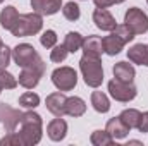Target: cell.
I'll list each match as a JSON object with an SVG mask.
<instances>
[{
  "label": "cell",
  "mask_w": 148,
  "mask_h": 146,
  "mask_svg": "<svg viewBox=\"0 0 148 146\" xmlns=\"http://www.w3.org/2000/svg\"><path fill=\"white\" fill-rule=\"evenodd\" d=\"M19 136H21L24 146H33L41 141V136H43V120H41L40 113L33 112V110L23 113Z\"/></svg>",
  "instance_id": "cell-1"
},
{
  "label": "cell",
  "mask_w": 148,
  "mask_h": 146,
  "mask_svg": "<svg viewBox=\"0 0 148 146\" xmlns=\"http://www.w3.org/2000/svg\"><path fill=\"white\" fill-rule=\"evenodd\" d=\"M79 69H81V74H83V79H84L86 86L98 88L103 83V67H102L100 57L83 55L81 60H79Z\"/></svg>",
  "instance_id": "cell-2"
},
{
  "label": "cell",
  "mask_w": 148,
  "mask_h": 146,
  "mask_svg": "<svg viewBox=\"0 0 148 146\" xmlns=\"http://www.w3.org/2000/svg\"><path fill=\"white\" fill-rule=\"evenodd\" d=\"M12 59H14V62L17 64V67H21V69H29V67H35V69H47L43 59L38 55V52L35 50V46L29 45V43H21V45H17V46L12 50Z\"/></svg>",
  "instance_id": "cell-3"
},
{
  "label": "cell",
  "mask_w": 148,
  "mask_h": 146,
  "mask_svg": "<svg viewBox=\"0 0 148 146\" xmlns=\"http://www.w3.org/2000/svg\"><path fill=\"white\" fill-rule=\"evenodd\" d=\"M43 28V19L41 14L38 12H31V14H19L16 24L12 26L10 33L14 36L21 38V36H33L41 31Z\"/></svg>",
  "instance_id": "cell-4"
},
{
  "label": "cell",
  "mask_w": 148,
  "mask_h": 146,
  "mask_svg": "<svg viewBox=\"0 0 148 146\" xmlns=\"http://www.w3.org/2000/svg\"><path fill=\"white\" fill-rule=\"evenodd\" d=\"M109 93L115 102H121V103H129L131 100L136 98L138 95V89L133 83H122L119 79H112L109 83Z\"/></svg>",
  "instance_id": "cell-5"
},
{
  "label": "cell",
  "mask_w": 148,
  "mask_h": 146,
  "mask_svg": "<svg viewBox=\"0 0 148 146\" xmlns=\"http://www.w3.org/2000/svg\"><path fill=\"white\" fill-rule=\"evenodd\" d=\"M52 83L59 91H71L77 84V74L73 67H59L52 72Z\"/></svg>",
  "instance_id": "cell-6"
},
{
  "label": "cell",
  "mask_w": 148,
  "mask_h": 146,
  "mask_svg": "<svg viewBox=\"0 0 148 146\" xmlns=\"http://www.w3.org/2000/svg\"><path fill=\"white\" fill-rule=\"evenodd\" d=\"M124 24H127L134 35H143L148 31V16L141 9L131 7L124 16Z\"/></svg>",
  "instance_id": "cell-7"
},
{
  "label": "cell",
  "mask_w": 148,
  "mask_h": 146,
  "mask_svg": "<svg viewBox=\"0 0 148 146\" xmlns=\"http://www.w3.org/2000/svg\"><path fill=\"white\" fill-rule=\"evenodd\" d=\"M21 117H23V112H19L17 108L0 102V124L5 127L7 132L16 131V127L21 124Z\"/></svg>",
  "instance_id": "cell-8"
},
{
  "label": "cell",
  "mask_w": 148,
  "mask_h": 146,
  "mask_svg": "<svg viewBox=\"0 0 148 146\" xmlns=\"http://www.w3.org/2000/svg\"><path fill=\"white\" fill-rule=\"evenodd\" d=\"M66 102H67V96L62 93V91H55V93H50L45 100L47 103V110L55 115V117H64L66 115Z\"/></svg>",
  "instance_id": "cell-9"
},
{
  "label": "cell",
  "mask_w": 148,
  "mask_h": 146,
  "mask_svg": "<svg viewBox=\"0 0 148 146\" xmlns=\"http://www.w3.org/2000/svg\"><path fill=\"white\" fill-rule=\"evenodd\" d=\"M93 23L102 31H114L115 26H117L115 17L112 16L107 9H100V7H97L95 12H93Z\"/></svg>",
  "instance_id": "cell-10"
},
{
  "label": "cell",
  "mask_w": 148,
  "mask_h": 146,
  "mask_svg": "<svg viewBox=\"0 0 148 146\" xmlns=\"http://www.w3.org/2000/svg\"><path fill=\"white\" fill-rule=\"evenodd\" d=\"M45 74V69H35V67H29V69H23L21 74H19V84L26 89H33L36 88L40 79L43 77Z\"/></svg>",
  "instance_id": "cell-11"
},
{
  "label": "cell",
  "mask_w": 148,
  "mask_h": 146,
  "mask_svg": "<svg viewBox=\"0 0 148 146\" xmlns=\"http://www.w3.org/2000/svg\"><path fill=\"white\" fill-rule=\"evenodd\" d=\"M31 9L41 16H53L62 9V0H31Z\"/></svg>",
  "instance_id": "cell-12"
},
{
  "label": "cell",
  "mask_w": 148,
  "mask_h": 146,
  "mask_svg": "<svg viewBox=\"0 0 148 146\" xmlns=\"http://www.w3.org/2000/svg\"><path fill=\"white\" fill-rule=\"evenodd\" d=\"M47 134L52 141H62L67 134V122L62 117H57L48 122L47 126Z\"/></svg>",
  "instance_id": "cell-13"
},
{
  "label": "cell",
  "mask_w": 148,
  "mask_h": 146,
  "mask_svg": "<svg viewBox=\"0 0 148 146\" xmlns=\"http://www.w3.org/2000/svg\"><path fill=\"white\" fill-rule=\"evenodd\" d=\"M81 48H83V53H84V55H90V57H100V55L103 53V43H102V38L95 36V35L84 38Z\"/></svg>",
  "instance_id": "cell-14"
},
{
  "label": "cell",
  "mask_w": 148,
  "mask_h": 146,
  "mask_svg": "<svg viewBox=\"0 0 148 146\" xmlns=\"http://www.w3.org/2000/svg\"><path fill=\"white\" fill-rule=\"evenodd\" d=\"M127 59L133 64H140V65H147L148 67V45L143 43H136L127 50Z\"/></svg>",
  "instance_id": "cell-15"
},
{
  "label": "cell",
  "mask_w": 148,
  "mask_h": 146,
  "mask_svg": "<svg viewBox=\"0 0 148 146\" xmlns=\"http://www.w3.org/2000/svg\"><path fill=\"white\" fill-rule=\"evenodd\" d=\"M112 71H114V77L122 81V83H133V79L136 76L134 67L129 62H117Z\"/></svg>",
  "instance_id": "cell-16"
},
{
  "label": "cell",
  "mask_w": 148,
  "mask_h": 146,
  "mask_svg": "<svg viewBox=\"0 0 148 146\" xmlns=\"http://www.w3.org/2000/svg\"><path fill=\"white\" fill-rule=\"evenodd\" d=\"M105 131L110 134L114 139H124L127 134H129V129L122 124V120L119 117H112L109 119L107 126H105Z\"/></svg>",
  "instance_id": "cell-17"
},
{
  "label": "cell",
  "mask_w": 148,
  "mask_h": 146,
  "mask_svg": "<svg viewBox=\"0 0 148 146\" xmlns=\"http://www.w3.org/2000/svg\"><path fill=\"white\" fill-rule=\"evenodd\" d=\"M102 43H103V52H105L107 55H110V57L117 55V53H121V50H122L124 45H126V43L117 36L115 33H112V35H109V36H105L103 40H102Z\"/></svg>",
  "instance_id": "cell-18"
},
{
  "label": "cell",
  "mask_w": 148,
  "mask_h": 146,
  "mask_svg": "<svg viewBox=\"0 0 148 146\" xmlns=\"http://www.w3.org/2000/svg\"><path fill=\"white\" fill-rule=\"evenodd\" d=\"M84 112H86V103H84L83 98H79V96L67 98V102H66V115L81 117V115H84Z\"/></svg>",
  "instance_id": "cell-19"
},
{
  "label": "cell",
  "mask_w": 148,
  "mask_h": 146,
  "mask_svg": "<svg viewBox=\"0 0 148 146\" xmlns=\"http://www.w3.org/2000/svg\"><path fill=\"white\" fill-rule=\"evenodd\" d=\"M17 17H19L17 9H16L14 5H7V7L2 9V12H0V24H2V28L7 29V31H10L12 26L16 24Z\"/></svg>",
  "instance_id": "cell-20"
},
{
  "label": "cell",
  "mask_w": 148,
  "mask_h": 146,
  "mask_svg": "<svg viewBox=\"0 0 148 146\" xmlns=\"http://www.w3.org/2000/svg\"><path fill=\"white\" fill-rule=\"evenodd\" d=\"M91 105L98 113H107L110 110V102H109L107 95L102 93V91H93L91 93Z\"/></svg>",
  "instance_id": "cell-21"
},
{
  "label": "cell",
  "mask_w": 148,
  "mask_h": 146,
  "mask_svg": "<svg viewBox=\"0 0 148 146\" xmlns=\"http://www.w3.org/2000/svg\"><path fill=\"white\" fill-rule=\"evenodd\" d=\"M140 115H141V112L136 108H126L121 112V115H119V119L122 120V124L131 131V129H134L136 126H138V120H140Z\"/></svg>",
  "instance_id": "cell-22"
},
{
  "label": "cell",
  "mask_w": 148,
  "mask_h": 146,
  "mask_svg": "<svg viewBox=\"0 0 148 146\" xmlns=\"http://www.w3.org/2000/svg\"><path fill=\"white\" fill-rule=\"evenodd\" d=\"M83 41H84V38L81 36L79 33H76V31H69V33L66 35V38H64V46L67 48L69 53H76L77 50H81Z\"/></svg>",
  "instance_id": "cell-23"
},
{
  "label": "cell",
  "mask_w": 148,
  "mask_h": 146,
  "mask_svg": "<svg viewBox=\"0 0 148 146\" xmlns=\"http://www.w3.org/2000/svg\"><path fill=\"white\" fill-rule=\"evenodd\" d=\"M90 141H91L93 146H110V145H114L115 139L107 131H93L91 136H90Z\"/></svg>",
  "instance_id": "cell-24"
},
{
  "label": "cell",
  "mask_w": 148,
  "mask_h": 146,
  "mask_svg": "<svg viewBox=\"0 0 148 146\" xmlns=\"http://www.w3.org/2000/svg\"><path fill=\"white\" fill-rule=\"evenodd\" d=\"M19 105L24 108H36L40 105V96L33 91H26L19 96Z\"/></svg>",
  "instance_id": "cell-25"
},
{
  "label": "cell",
  "mask_w": 148,
  "mask_h": 146,
  "mask_svg": "<svg viewBox=\"0 0 148 146\" xmlns=\"http://www.w3.org/2000/svg\"><path fill=\"white\" fill-rule=\"evenodd\" d=\"M62 14H64V17L67 19V21H77L79 19V16H81V10H79V5L76 3V2H67L66 5H64V9H62Z\"/></svg>",
  "instance_id": "cell-26"
},
{
  "label": "cell",
  "mask_w": 148,
  "mask_h": 146,
  "mask_svg": "<svg viewBox=\"0 0 148 146\" xmlns=\"http://www.w3.org/2000/svg\"><path fill=\"white\" fill-rule=\"evenodd\" d=\"M67 55H69V52H67V48L64 46V43H62V45H55V46L52 48V52H50V60L55 62V64H60V62H64V60L67 59Z\"/></svg>",
  "instance_id": "cell-27"
},
{
  "label": "cell",
  "mask_w": 148,
  "mask_h": 146,
  "mask_svg": "<svg viewBox=\"0 0 148 146\" xmlns=\"http://www.w3.org/2000/svg\"><path fill=\"white\" fill-rule=\"evenodd\" d=\"M0 84L3 89H14L17 86V79L10 72H7L5 69H0Z\"/></svg>",
  "instance_id": "cell-28"
},
{
  "label": "cell",
  "mask_w": 148,
  "mask_h": 146,
  "mask_svg": "<svg viewBox=\"0 0 148 146\" xmlns=\"http://www.w3.org/2000/svg\"><path fill=\"white\" fill-rule=\"evenodd\" d=\"M114 33L121 38L124 43H129V41H133V38H134V33L131 31V28H129L127 24H117L115 29H114Z\"/></svg>",
  "instance_id": "cell-29"
},
{
  "label": "cell",
  "mask_w": 148,
  "mask_h": 146,
  "mask_svg": "<svg viewBox=\"0 0 148 146\" xmlns=\"http://www.w3.org/2000/svg\"><path fill=\"white\" fill-rule=\"evenodd\" d=\"M0 146H24V143L19 132H7V136L0 139Z\"/></svg>",
  "instance_id": "cell-30"
},
{
  "label": "cell",
  "mask_w": 148,
  "mask_h": 146,
  "mask_svg": "<svg viewBox=\"0 0 148 146\" xmlns=\"http://www.w3.org/2000/svg\"><path fill=\"white\" fill-rule=\"evenodd\" d=\"M40 43H41V46H45V48H53L55 43H57V35H55V31L47 29V31L40 36Z\"/></svg>",
  "instance_id": "cell-31"
},
{
  "label": "cell",
  "mask_w": 148,
  "mask_h": 146,
  "mask_svg": "<svg viewBox=\"0 0 148 146\" xmlns=\"http://www.w3.org/2000/svg\"><path fill=\"white\" fill-rule=\"evenodd\" d=\"M10 59H12V52L7 45H0V69H7V65L10 64Z\"/></svg>",
  "instance_id": "cell-32"
},
{
  "label": "cell",
  "mask_w": 148,
  "mask_h": 146,
  "mask_svg": "<svg viewBox=\"0 0 148 146\" xmlns=\"http://www.w3.org/2000/svg\"><path fill=\"white\" fill-rule=\"evenodd\" d=\"M136 129H138L140 132H148V112H145V113L140 115V120H138Z\"/></svg>",
  "instance_id": "cell-33"
},
{
  "label": "cell",
  "mask_w": 148,
  "mask_h": 146,
  "mask_svg": "<svg viewBox=\"0 0 148 146\" xmlns=\"http://www.w3.org/2000/svg\"><path fill=\"white\" fill-rule=\"evenodd\" d=\"M95 2V5L97 7H100V9H107V7H110L115 3V0H93Z\"/></svg>",
  "instance_id": "cell-34"
},
{
  "label": "cell",
  "mask_w": 148,
  "mask_h": 146,
  "mask_svg": "<svg viewBox=\"0 0 148 146\" xmlns=\"http://www.w3.org/2000/svg\"><path fill=\"white\" fill-rule=\"evenodd\" d=\"M122 2H124V0H115V3H122Z\"/></svg>",
  "instance_id": "cell-35"
},
{
  "label": "cell",
  "mask_w": 148,
  "mask_h": 146,
  "mask_svg": "<svg viewBox=\"0 0 148 146\" xmlns=\"http://www.w3.org/2000/svg\"><path fill=\"white\" fill-rule=\"evenodd\" d=\"M2 89H3V88H2V84H0V93H2Z\"/></svg>",
  "instance_id": "cell-36"
},
{
  "label": "cell",
  "mask_w": 148,
  "mask_h": 146,
  "mask_svg": "<svg viewBox=\"0 0 148 146\" xmlns=\"http://www.w3.org/2000/svg\"><path fill=\"white\" fill-rule=\"evenodd\" d=\"M2 2H3V0H0V3H2Z\"/></svg>",
  "instance_id": "cell-37"
},
{
  "label": "cell",
  "mask_w": 148,
  "mask_h": 146,
  "mask_svg": "<svg viewBox=\"0 0 148 146\" xmlns=\"http://www.w3.org/2000/svg\"><path fill=\"white\" fill-rule=\"evenodd\" d=\"M0 45H2V40H0Z\"/></svg>",
  "instance_id": "cell-38"
},
{
  "label": "cell",
  "mask_w": 148,
  "mask_h": 146,
  "mask_svg": "<svg viewBox=\"0 0 148 146\" xmlns=\"http://www.w3.org/2000/svg\"><path fill=\"white\" fill-rule=\"evenodd\" d=\"M147 2H148V0H147Z\"/></svg>",
  "instance_id": "cell-39"
}]
</instances>
